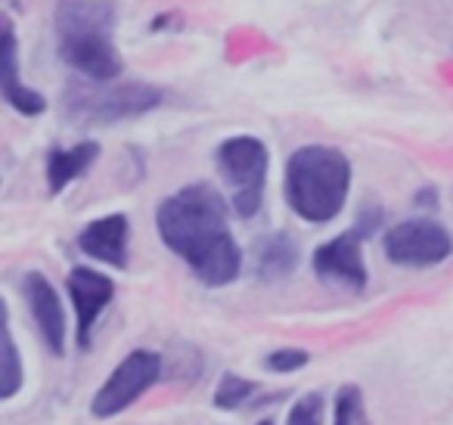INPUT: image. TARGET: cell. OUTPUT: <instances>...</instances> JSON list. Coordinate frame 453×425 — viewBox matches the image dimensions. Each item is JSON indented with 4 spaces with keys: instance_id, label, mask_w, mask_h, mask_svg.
<instances>
[{
    "instance_id": "cell-2",
    "label": "cell",
    "mask_w": 453,
    "mask_h": 425,
    "mask_svg": "<svg viewBox=\"0 0 453 425\" xmlns=\"http://www.w3.org/2000/svg\"><path fill=\"white\" fill-rule=\"evenodd\" d=\"M53 32L63 63L88 81L109 84L121 75L125 66L115 50V0H57Z\"/></svg>"
},
{
    "instance_id": "cell-13",
    "label": "cell",
    "mask_w": 453,
    "mask_h": 425,
    "mask_svg": "<svg viewBox=\"0 0 453 425\" xmlns=\"http://www.w3.org/2000/svg\"><path fill=\"white\" fill-rule=\"evenodd\" d=\"M298 264V245L289 233H271V236L258 239L252 251V270L258 280L273 282L286 280Z\"/></svg>"
},
{
    "instance_id": "cell-5",
    "label": "cell",
    "mask_w": 453,
    "mask_h": 425,
    "mask_svg": "<svg viewBox=\"0 0 453 425\" xmlns=\"http://www.w3.org/2000/svg\"><path fill=\"white\" fill-rule=\"evenodd\" d=\"M267 146L258 137H230L218 146V171L230 189V205L240 218H255L267 187Z\"/></svg>"
},
{
    "instance_id": "cell-11",
    "label": "cell",
    "mask_w": 453,
    "mask_h": 425,
    "mask_svg": "<svg viewBox=\"0 0 453 425\" xmlns=\"http://www.w3.org/2000/svg\"><path fill=\"white\" fill-rule=\"evenodd\" d=\"M127 245H131L127 214H106L100 220H90L78 233V249L94 261L109 264V267H127Z\"/></svg>"
},
{
    "instance_id": "cell-9",
    "label": "cell",
    "mask_w": 453,
    "mask_h": 425,
    "mask_svg": "<svg viewBox=\"0 0 453 425\" xmlns=\"http://www.w3.org/2000/svg\"><path fill=\"white\" fill-rule=\"evenodd\" d=\"M22 295H26V305L32 311V320L38 326L41 338L50 348L53 357L65 354V311L63 301H59L57 289L50 286L44 274H26L22 280Z\"/></svg>"
},
{
    "instance_id": "cell-12",
    "label": "cell",
    "mask_w": 453,
    "mask_h": 425,
    "mask_svg": "<svg viewBox=\"0 0 453 425\" xmlns=\"http://www.w3.org/2000/svg\"><path fill=\"white\" fill-rule=\"evenodd\" d=\"M4 100L19 115H41L47 109V100L19 81V59H16V32L10 16L4 19Z\"/></svg>"
},
{
    "instance_id": "cell-4",
    "label": "cell",
    "mask_w": 453,
    "mask_h": 425,
    "mask_svg": "<svg viewBox=\"0 0 453 425\" xmlns=\"http://www.w3.org/2000/svg\"><path fill=\"white\" fill-rule=\"evenodd\" d=\"M165 100L162 88L127 81V84H75L65 94V112L78 125H115V121L137 119Z\"/></svg>"
},
{
    "instance_id": "cell-7",
    "label": "cell",
    "mask_w": 453,
    "mask_h": 425,
    "mask_svg": "<svg viewBox=\"0 0 453 425\" xmlns=\"http://www.w3.org/2000/svg\"><path fill=\"white\" fill-rule=\"evenodd\" d=\"M158 373H162V357L156 351L137 348L109 373V379L103 382V388L90 400V413L96 419H112L119 413H125L127 406H134V400L143 398V391H150L156 385Z\"/></svg>"
},
{
    "instance_id": "cell-10",
    "label": "cell",
    "mask_w": 453,
    "mask_h": 425,
    "mask_svg": "<svg viewBox=\"0 0 453 425\" xmlns=\"http://www.w3.org/2000/svg\"><path fill=\"white\" fill-rule=\"evenodd\" d=\"M69 295L78 317V344L88 348L94 323L100 320V313L106 311V305L115 295V282L94 267H75L69 274Z\"/></svg>"
},
{
    "instance_id": "cell-3",
    "label": "cell",
    "mask_w": 453,
    "mask_h": 425,
    "mask_svg": "<svg viewBox=\"0 0 453 425\" xmlns=\"http://www.w3.org/2000/svg\"><path fill=\"white\" fill-rule=\"evenodd\" d=\"M351 189V162L333 146H302L286 162L283 193L289 208L311 224H329L342 214Z\"/></svg>"
},
{
    "instance_id": "cell-14",
    "label": "cell",
    "mask_w": 453,
    "mask_h": 425,
    "mask_svg": "<svg viewBox=\"0 0 453 425\" xmlns=\"http://www.w3.org/2000/svg\"><path fill=\"white\" fill-rule=\"evenodd\" d=\"M96 158H100V143H94V140H84V143H75L69 150H50V156H47V189H50V196L63 193Z\"/></svg>"
},
{
    "instance_id": "cell-1",
    "label": "cell",
    "mask_w": 453,
    "mask_h": 425,
    "mask_svg": "<svg viewBox=\"0 0 453 425\" xmlns=\"http://www.w3.org/2000/svg\"><path fill=\"white\" fill-rule=\"evenodd\" d=\"M162 243L189 264L205 286H230L242 270V251L226 224V202L208 183H189L158 205Z\"/></svg>"
},
{
    "instance_id": "cell-16",
    "label": "cell",
    "mask_w": 453,
    "mask_h": 425,
    "mask_svg": "<svg viewBox=\"0 0 453 425\" xmlns=\"http://www.w3.org/2000/svg\"><path fill=\"white\" fill-rule=\"evenodd\" d=\"M258 391V385L249 379H242V375L236 373H226L224 379L218 382V391H214V404L220 406V410H236L240 404H246L252 394Z\"/></svg>"
},
{
    "instance_id": "cell-20",
    "label": "cell",
    "mask_w": 453,
    "mask_h": 425,
    "mask_svg": "<svg viewBox=\"0 0 453 425\" xmlns=\"http://www.w3.org/2000/svg\"><path fill=\"white\" fill-rule=\"evenodd\" d=\"M258 425H273V422H271V419H261V422H258Z\"/></svg>"
},
{
    "instance_id": "cell-8",
    "label": "cell",
    "mask_w": 453,
    "mask_h": 425,
    "mask_svg": "<svg viewBox=\"0 0 453 425\" xmlns=\"http://www.w3.org/2000/svg\"><path fill=\"white\" fill-rule=\"evenodd\" d=\"M385 255L391 264L403 267H434L453 255V239L438 220L428 218H410L391 227L382 239Z\"/></svg>"
},
{
    "instance_id": "cell-6",
    "label": "cell",
    "mask_w": 453,
    "mask_h": 425,
    "mask_svg": "<svg viewBox=\"0 0 453 425\" xmlns=\"http://www.w3.org/2000/svg\"><path fill=\"white\" fill-rule=\"evenodd\" d=\"M382 214L379 208H364L360 212V220L342 236L323 243L320 249L314 251V274L320 276L323 282H333V286L342 289H364L366 286V264H364V239L370 236L379 227Z\"/></svg>"
},
{
    "instance_id": "cell-19",
    "label": "cell",
    "mask_w": 453,
    "mask_h": 425,
    "mask_svg": "<svg viewBox=\"0 0 453 425\" xmlns=\"http://www.w3.org/2000/svg\"><path fill=\"white\" fill-rule=\"evenodd\" d=\"M308 360H311L308 351H302V348H280V351H273V354L267 357L265 367L273 369V373H296V369H302Z\"/></svg>"
},
{
    "instance_id": "cell-17",
    "label": "cell",
    "mask_w": 453,
    "mask_h": 425,
    "mask_svg": "<svg viewBox=\"0 0 453 425\" xmlns=\"http://www.w3.org/2000/svg\"><path fill=\"white\" fill-rule=\"evenodd\" d=\"M335 425H372L370 416H366L360 388L345 385L339 391V398H335Z\"/></svg>"
},
{
    "instance_id": "cell-18",
    "label": "cell",
    "mask_w": 453,
    "mask_h": 425,
    "mask_svg": "<svg viewBox=\"0 0 453 425\" xmlns=\"http://www.w3.org/2000/svg\"><path fill=\"white\" fill-rule=\"evenodd\" d=\"M286 425H323V394L311 391L292 404L289 422Z\"/></svg>"
},
{
    "instance_id": "cell-15",
    "label": "cell",
    "mask_w": 453,
    "mask_h": 425,
    "mask_svg": "<svg viewBox=\"0 0 453 425\" xmlns=\"http://www.w3.org/2000/svg\"><path fill=\"white\" fill-rule=\"evenodd\" d=\"M22 388V367L19 354H16V342L10 323L4 326V373H0V400L16 398V391Z\"/></svg>"
}]
</instances>
